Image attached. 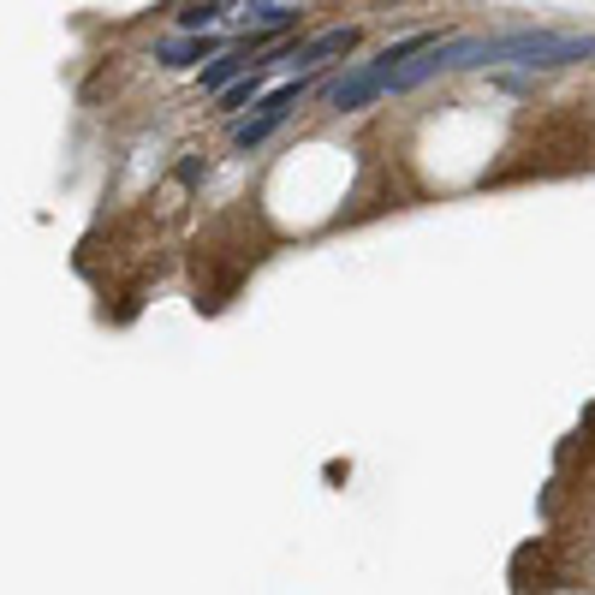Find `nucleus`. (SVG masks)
I'll return each instance as SVG.
<instances>
[{
  "label": "nucleus",
  "instance_id": "f257e3e1",
  "mask_svg": "<svg viewBox=\"0 0 595 595\" xmlns=\"http://www.w3.org/2000/svg\"><path fill=\"white\" fill-rule=\"evenodd\" d=\"M572 60H595L590 31H506V36H488V54H483V66H530V71H554Z\"/></svg>",
  "mask_w": 595,
  "mask_h": 595
},
{
  "label": "nucleus",
  "instance_id": "f03ea898",
  "mask_svg": "<svg viewBox=\"0 0 595 595\" xmlns=\"http://www.w3.org/2000/svg\"><path fill=\"white\" fill-rule=\"evenodd\" d=\"M434 42H441V36H429V31L399 36L394 48H382L375 60H364L357 71H345V78H333V84H328V108H333V113H357V108H370L375 96H387V90H394L399 66H405V60H417V54L434 48Z\"/></svg>",
  "mask_w": 595,
  "mask_h": 595
},
{
  "label": "nucleus",
  "instance_id": "7ed1b4c3",
  "mask_svg": "<svg viewBox=\"0 0 595 595\" xmlns=\"http://www.w3.org/2000/svg\"><path fill=\"white\" fill-rule=\"evenodd\" d=\"M304 96H310V78H293V84H280V90H268L263 101H256L251 120L232 125V143H239V150H256V143H268V137L286 125V113L304 108Z\"/></svg>",
  "mask_w": 595,
  "mask_h": 595
},
{
  "label": "nucleus",
  "instance_id": "20e7f679",
  "mask_svg": "<svg viewBox=\"0 0 595 595\" xmlns=\"http://www.w3.org/2000/svg\"><path fill=\"white\" fill-rule=\"evenodd\" d=\"M352 48H357V24H333V31L310 36V42L274 48V60H280V66H298V71H316V66H328L333 54H352Z\"/></svg>",
  "mask_w": 595,
  "mask_h": 595
},
{
  "label": "nucleus",
  "instance_id": "39448f33",
  "mask_svg": "<svg viewBox=\"0 0 595 595\" xmlns=\"http://www.w3.org/2000/svg\"><path fill=\"white\" fill-rule=\"evenodd\" d=\"M256 66H263V60H256V54H251V48H244V42H239V48H232V54H221V60H214L209 71H202V90H209V96H221L232 78H244V71H256Z\"/></svg>",
  "mask_w": 595,
  "mask_h": 595
},
{
  "label": "nucleus",
  "instance_id": "423d86ee",
  "mask_svg": "<svg viewBox=\"0 0 595 595\" xmlns=\"http://www.w3.org/2000/svg\"><path fill=\"white\" fill-rule=\"evenodd\" d=\"M162 66H197V60H209L214 54V36L209 31H185V36H173V42H162Z\"/></svg>",
  "mask_w": 595,
  "mask_h": 595
},
{
  "label": "nucleus",
  "instance_id": "0eeeda50",
  "mask_svg": "<svg viewBox=\"0 0 595 595\" xmlns=\"http://www.w3.org/2000/svg\"><path fill=\"white\" fill-rule=\"evenodd\" d=\"M221 113H239V108H256V101H263V71H244V78H232L221 96Z\"/></svg>",
  "mask_w": 595,
  "mask_h": 595
},
{
  "label": "nucleus",
  "instance_id": "6e6552de",
  "mask_svg": "<svg viewBox=\"0 0 595 595\" xmlns=\"http://www.w3.org/2000/svg\"><path fill=\"white\" fill-rule=\"evenodd\" d=\"M221 24V7H191V12H179V31H214Z\"/></svg>",
  "mask_w": 595,
  "mask_h": 595
},
{
  "label": "nucleus",
  "instance_id": "1a4fd4ad",
  "mask_svg": "<svg viewBox=\"0 0 595 595\" xmlns=\"http://www.w3.org/2000/svg\"><path fill=\"white\" fill-rule=\"evenodd\" d=\"M286 24H298V7H263L256 12V31H286Z\"/></svg>",
  "mask_w": 595,
  "mask_h": 595
}]
</instances>
